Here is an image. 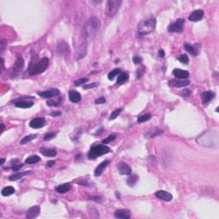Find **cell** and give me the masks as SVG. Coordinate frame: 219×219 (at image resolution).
Wrapping results in <instances>:
<instances>
[{
    "label": "cell",
    "instance_id": "83f0119b",
    "mask_svg": "<svg viewBox=\"0 0 219 219\" xmlns=\"http://www.w3.org/2000/svg\"><path fill=\"white\" fill-rule=\"evenodd\" d=\"M127 80H128V75H127V73H124V72H122L120 75H118V78H117V81H116V83L117 84H123V83H125L126 81H127Z\"/></svg>",
    "mask_w": 219,
    "mask_h": 219
},
{
    "label": "cell",
    "instance_id": "f546056e",
    "mask_svg": "<svg viewBox=\"0 0 219 219\" xmlns=\"http://www.w3.org/2000/svg\"><path fill=\"white\" fill-rule=\"evenodd\" d=\"M40 157L39 156L34 155L30 156L28 158H26L25 163H28V164H34V163H36L40 162Z\"/></svg>",
    "mask_w": 219,
    "mask_h": 219
},
{
    "label": "cell",
    "instance_id": "cb8c5ba5",
    "mask_svg": "<svg viewBox=\"0 0 219 219\" xmlns=\"http://www.w3.org/2000/svg\"><path fill=\"white\" fill-rule=\"evenodd\" d=\"M71 189V185L70 183L61 184L56 188V192L58 193H65Z\"/></svg>",
    "mask_w": 219,
    "mask_h": 219
},
{
    "label": "cell",
    "instance_id": "30bf717a",
    "mask_svg": "<svg viewBox=\"0 0 219 219\" xmlns=\"http://www.w3.org/2000/svg\"><path fill=\"white\" fill-rule=\"evenodd\" d=\"M38 94L43 97V98H45V99H51V98H53V97H57L60 94V91L57 89V88H51L49 90H46V91H44V92H39Z\"/></svg>",
    "mask_w": 219,
    "mask_h": 219
},
{
    "label": "cell",
    "instance_id": "7bdbcfd3",
    "mask_svg": "<svg viewBox=\"0 0 219 219\" xmlns=\"http://www.w3.org/2000/svg\"><path fill=\"white\" fill-rule=\"evenodd\" d=\"M191 93H192V92H191L189 89H183V90L181 92L180 95H181L182 97H188V96H190Z\"/></svg>",
    "mask_w": 219,
    "mask_h": 219
},
{
    "label": "cell",
    "instance_id": "60d3db41",
    "mask_svg": "<svg viewBox=\"0 0 219 219\" xmlns=\"http://www.w3.org/2000/svg\"><path fill=\"white\" fill-rule=\"evenodd\" d=\"M133 62H134V64H141L143 62V58L139 55H135L133 57Z\"/></svg>",
    "mask_w": 219,
    "mask_h": 219
},
{
    "label": "cell",
    "instance_id": "7a4b0ae2",
    "mask_svg": "<svg viewBox=\"0 0 219 219\" xmlns=\"http://www.w3.org/2000/svg\"><path fill=\"white\" fill-rule=\"evenodd\" d=\"M49 66V58L42 57L41 59L38 60L37 56L34 57L31 59V62L29 64V73L31 75L41 74L44 71L46 70V69Z\"/></svg>",
    "mask_w": 219,
    "mask_h": 219
},
{
    "label": "cell",
    "instance_id": "8d00e7d4",
    "mask_svg": "<svg viewBox=\"0 0 219 219\" xmlns=\"http://www.w3.org/2000/svg\"><path fill=\"white\" fill-rule=\"evenodd\" d=\"M145 71H146L145 67L142 66L141 68H139V69L136 70V77H137V79H141V78L142 77V75H144Z\"/></svg>",
    "mask_w": 219,
    "mask_h": 219
},
{
    "label": "cell",
    "instance_id": "3957f363",
    "mask_svg": "<svg viewBox=\"0 0 219 219\" xmlns=\"http://www.w3.org/2000/svg\"><path fill=\"white\" fill-rule=\"evenodd\" d=\"M101 23L97 16H92L86 22L83 28V35L86 40L92 39L96 35L97 32L100 29Z\"/></svg>",
    "mask_w": 219,
    "mask_h": 219
},
{
    "label": "cell",
    "instance_id": "c3c4849f",
    "mask_svg": "<svg viewBox=\"0 0 219 219\" xmlns=\"http://www.w3.org/2000/svg\"><path fill=\"white\" fill-rule=\"evenodd\" d=\"M61 115H62V113H61L60 111H54V112H51V116H54V117H55V116H61Z\"/></svg>",
    "mask_w": 219,
    "mask_h": 219
},
{
    "label": "cell",
    "instance_id": "f35d334b",
    "mask_svg": "<svg viewBox=\"0 0 219 219\" xmlns=\"http://www.w3.org/2000/svg\"><path fill=\"white\" fill-rule=\"evenodd\" d=\"M179 61H180L182 64H188V62H189V58H188V57L186 54H182L181 57H179Z\"/></svg>",
    "mask_w": 219,
    "mask_h": 219
},
{
    "label": "cell",
    "instance_id": "5bb4252c",
    "mask_svg": "<svg viewBox=\"0 0 219 219\" xmlns=\"http://www.w3.org/2000/svg\"><path fill=\"white\" fill-rule=\"evenodd\" d=\"M45 125V119L44 117H37L30 122L29 126L33 128H40Z\"/></svg>",
    "mask_w": 219,
    "mask_h": 219
},
{
    "label": "cell",
    "instance_id": "277c9868",
    "mask_svg": "<svg viewBox=\"0 0 219 219\" xmlns=\"http://www.w3.org/2000/svg\"><path fill=\"white\" fill-rule=\"evenodd\" d=\"M156 21L155 17L151 16L145 20L141 21L139 23L138 26V34L140 36H145L149 34L152 31H154L156 28Z\"/></svg>",
    "mask_w": 219,
    "mask_h": 219
},
{
    "label": "cell",
    "instance_id": "1f68e13d",
    "mask_svg": "<svg viewBox=\"0 0 219 219\" xmlns=\"http://www.w3.org/2000/svg\"><path fill=\"white\" fill-rule=\"evenodd\" d=\"M36 137H37V134H30V135H28V136H25V137L21 140V141H20V144H21V145H25V144H27L28 142L31 141H33L34 139H35Z\"/></svg>",
    "mask_w": 219,
    "mask_h": 219
},
{
    "label": "cell",
    "instance_id": "2e32d148",
    "mask_svg": "<svg viewBox=\"0 0 219 219\" xmlns=\"http://www.w3.org/2000/svg\"><path fill=\"white\" fill-rule=\"evenodd\" d=\"M203 17H204V11L202 10H194L193 13H191L190 15L188 16V20L196 22V21H200Z\"/></svg>",
    "mask_w": 219,
    "mask_h": 219
},
{
    "label": "cell",
    "instance_id": "4fadbf2b",
    "mask_svg": "<svg viewBox=\"0 0 219 219\" xmlns=\"http://www.w3.org/2000/svg\"><path fill=\"white\" fill-rule=\"evenodd\" d=\"M155 196L157 198H159L161 200H164V201H170L173 198V196L171 193L163 190L157 191L155 193Z\"/></svg>",
    "mask_w": 219,
    "mask_h": 219
},
{
    "label": "cell",
    "instance_id": "d590c367",
    "mask_svg": "<svg viewBox=\"0 0 219 219\" xmlns=\"http://www.w3.org/2000/svg\"><path fill=\"white\" fill-rule=\"evenodd\" d=\"M87 81H88L87 78H81V79H79V80L75 81V86H80L85 84L86 82H87Z\"/></svg>",
    "mask_w": 219,
    "mask_h": 219
},
{
    "label": "cell",
    "instance_id": "44dd1931",
    "mask_svg": "<svg viewBox=\"0 0 219 219\" xmlns=\"http://www.w3.org/2000/svg\"><path fill=\"white\" fill-rule=\"evenodd\" d=\"M69 98H70V100L73 103H78L81 100V96L80 92H78L75 90H70L69 92Z\"/></svg>",
    "mask_w": 219,
    "mask_h": 219
},
{
    "label": "cell",
    "instance_id": "74e56055",
    "mask_svg": "<svg viewBox=\"0 0 219 219\" xmlns=\"http://www.w3.org/2000/svg\"><path fill=\"white\" fill-rule=\"evenodd\" d=\"M121 111H122V109H116V110H115L113 112L111 113V116H110V120H114V119H116L118 116H119V114L121 113Z\"/></svg>",
    "mask_w": 219,
    "mask_h": 219
},
{
    "label": "cell",
    "instance_id": "11a10c76",
    "mask_svg": "<svg viewBox=\"0 0 219 219\" xmlns=\"http://www.w3.org/2000/svg\"><path fill=\"white\" fill-rule=\"evenodd\" d=\"M4 162H5V159H4V158H2V163H1V164L3 165V164L4 163Z\"/></svg>",
    "mask_w": 219,
    "mask_h": 219
},
{
    "label": "cell",
    "instance_id": "ac0fdd59",
    "mask_svg": "<svg viewBox=\"0 0 219 219\" xmlns=\"http://www.w3.org/2000/svg\"><path fill=\"white\" fill-rule=\"evenodd\" d=\"M114 216L116 218L121 219H128L131 218V212L127 209H122V210H118L115 212Z\"/></svg>",
    "mask_w": 219,
    "mask_h": 219
},
{
    "label": "cell",
    "instance_id": "7402d4cb",
    "mask_svg": "<svg viewBox=\"0 0 219 219\" xmlns=\"http://www.w3.org/2000/svg\"><path fill=\"white\" fill-rule=\"evenodd\" d=\"M109 161L108 160H105V161H103V162L101 163H99V165H98V167L95 169L94 170V176L95 177H99V176H101V174L103 173V171L105 169V167L109 164Z\"/></svg>",
    "mask_w": 219,
    "mask_h": 219
},
{
    "label": "cell",
    "instance_id": "4dcf8cb0",
    "mask_svg": "<svg viewBox=\"0 0 219 219\" xmlns=\"http://www.w3.org/2000/svg\"><path fill=\"white\" fill-rule=\"evenodd\" d=\"M15 193V188L13 187H6L2 190V195L3 196H10Z\"/></svg>",
    "mask_w": 219,
    "mask_h": 219
},
{
    "label": "cell",
    "instance_id": "f6af8a7d",
    "mask_svg": "<svg viewBox=\"0 0 219 219\" xmlns=\"http://www.w3.org/2000/svg\"><path fill=\"white\" fill-rule=\"evenodd\" d=\"M104 103H105V98H103V97H101V98H99V99H96V100H95V104H97V105H99V104H104Z\"/></svg>",
    "mask_w": 219,
    "mask_h": 219
},
{
    "label": "cell",
    "instance_id": "6da1fadb",
    "mask_svg": "<svg viewBox=\"0 0 219 219\" xmlns=\"http://www.w3.org/2000/svg\"><path fill=\"white\" fill-rule=\"evenodd\" d=\"M218 133L215 130H209L199 135L196 141L198 145L205 147H218Z\"/></svg>",
    "mask_w": 219,
    "mask_h": 219
},
{
    "label": "cell",
    "instance_id": "603a6c76",
    "mask_svg": "<svg viewBox=\"0 0 219 219\" xmlns=\"http://www.w3.org/2000/svg\"><path fill=\"white\" fill-rule=\"evenodd\" d=\"M214 97H215V93L210 92V91H206V92L201 93V99H202V101L204 104L209 103L212 99H214Z\"/></svg>",
    "mask_w": 219,
    "mask_h": 219
},
{
    "label": "cell",
    "instance_id": "d4e9b609",
    "mask_svg": "<svg viewBox=\"0 0 219 219\" xmlns=\"http://www.w3.org/2000/svg\"><path fill=\"white\" fill-rule=\"evenodd\" d=\"M40 153L45 157H55L57 155V151L54 149H47V148H41L40 150Z\"/></svg>",
    "mask_w": 219,
    "mask_h": 219
},
{
    "label": "cell",
    "instance_id": "d6a6232c",
    "mask_svg": "<svg viewBox=\"0 0 219 219\" xmlns=\"http://www.w3.org/2000/svg\"><path fill=\"white\" fill-rule=\"evenodd\" d=\"M121 73H122V70H121L120 69H115V70H113L111 71V72L109 73L108 78H109L111 81H112L114 78L116 77V75H119Z\"/></svg>",
    "mask_w": 219,
    "mask_h": 219
},
{
    "label": "cell",
    "instance_id": "7dc6e473",
    "mask_svg": "<svg viewBox=\"0 0 219 219\" xmlns=\"http://www.w3.org/2000/svg\"><path fill=\"white\" fill-rule=\"evenodd\" d=\"M75 182H77L78 184H80V185H81V186H82V185H83V186H88V183H87L86 181H84V180H83V181H79V180H78V181H76Z\"/></svg>",
    "mask_w": 219,
    "mask_h": 219
},
{
    "label": "cell",
    "instance_id": "5b68a950",
    "mask_svg": "<svg viewBox=\"0 0 219 219\" xmlns=\"http://www.w3.org/2000/svg\"><path fill=\"white\" fill-rule=\"evenodd\" d=\"M111 152V149L109 146L105 145H97L91 147L89 152L87 153V157L89 159H95L98 157L105 155L106 153H109Z\"/></svg>",
    "mask_w": 219,
    "mask_h": 219
},
{
    "label": "cell",
    "instance_id": "8fae6325",
    "mask_svg": "<svg viewBox=\"0 0 219 219\" xmlns=\"http://www.w3.org/2000/svg\"><path fill=\"white\" fill-rule=\"evenodd\" d=\"M86 48H87V45H86V43H81L75 51V57L76 59H81L85 57L86 54Z\"/></svg>",
    "mask_w": 219,
    "mask_h": 219
},
{
    "label": "cell",
    "instance_id": "f5cc1de1",
    "mask_svg": "<svg viewBox=\"0 0 219 219\" xmlns=\"http://www.w3.org/2000/svg\"><path fill=\"white\" fill-rule=\"evenodd\" d=\"M4 70V58H2V71Z\"/></svg>",
    "mask_w": 219,
    "mask_h": 219
},
{
    "label": "cell",
    "instance_id": "e0dca14e",
    "mask_svg": "<svg viewBox=\"0 0 219 219\" xmlns=\"http://www.w3.org/2000/svg\"><path fill=\"white\" fill-rule=\"evenodd\" d=\"M199 45L196 44L194 45H191L188 43H185L184 44V49L186 50L188 52H189L190 54L193 55V56H197L199 52V48H198Z\"/></svg>",
    "mask_w": 219,
    "mask_h": 219
},
{
    "label": "cell",
    "instance_id": "484cf974",
    "mask_svg": "<svg viewBox=\"0 0 219 219\" xmlns=\"http://www.w3.org/2000/svg\"><path fill=\"white\" fill-rule=\"evenodd\" d=\"M31 173V171H25V172H18V173H16V174H14V175H12V176H10V177H9V180L10 181H11V182H13V181H17V180H19V179H21L22 177H24V176H27V175H29Z\"/></svg>",
    "mask_w": 219,
    "mask_h": 219
},
{
    "label": "cell",
    "instance_id": "ffe728a7",
    "mask_svg": "<svg viewBox=\"0 0 219 219\" xmlns=\"http://www.w3.org/2000/svg\"><path fill=\"white\" fill-rule=\"evenodd\" d=\"M173 75L178 79H181V80H185L187 78H188L189 76V73L188 71L183 70H180V69H175L173 70Z\"/></svg>",
    "mask_w": 219,
    "mask_h": 219
},
{
    "label": "cell",
    "instance_id": "e575fe53",
    "mask_svg": "<svg viewBox=\"0 0 219 219\" xmlns=\"http://www.w3.org/2000/svg\"><path fill=\"white\" fill-rule=\"evenodd\" d=\"M116 136H117V134H111V135H109L106 139H105V140L103 141V144H107V143H109V142L113 141L116 138Z\"/></svg>",
    "mask_w": 219,
    "mask_h": 219
},
{
    "label": "cell",
    "instance_id": "f907efd6",
    "mask_svg": "<svg viewBox=\"0 0 219 219\" xmlns=\"http://www.w3.org/2000/svg\"><path fill=\"white\" fill-rule=\"evenodd\" d=\"M4 44H7V41H6V40H4L1 41V49H2V51L4 50V47H5V45H4Z\"/></svg>",
    "mask_w": 219,
    "mask_h": 219
},
{
    "label": "cell",
    "instance_id": "52a82bcc",
    "mask_svg": "<svg viewBox=\"0 0 219 219\" xmlns=\"http://www.w3.org/2000/svg\"><path fill=\"white\" fill-rule=\"evenodd\" d=\"M24 67V60L21 56H18L16 58V61L15 62L14 66L11 70V77H16L22 70Z\"/></svg>",
    "mask_w": 219,
    "mask_h": 219
},
{
    "label": "cell",
    "instance_id": "ee69618b",
    "mask_svg": "<svg viewBox=\"0 0 219 219\" xmlns=\"http://www.w3.org/2000/svg\"><path fill=\"white\" fill-rule=\"evenodd\" d=\"M98 86V83H96V82H93L92 84H87V85H84L83 86V88L84 89H90V88H92V87H94V86Z\"/></svg>",
    "mask_w": 219,
    "mask_h": 219
},
{
    "label": "cell",
    "instance_id": "8992f818",
    "mask_svg": "<svg viewBox=\"0 0 219 219\" xmlns=\"http://www.w3.org/2000/svg\"><path fill=\"white\" fill-rule=\"evenodd\" d=\"M57 52L64 57H67L70 54V47L68 45V43L65 42L64 40L59 41L57 45Z\"/></svg>",
    "mask_w": 219,
    "mask_h": 219
},
{
    "label": "cell",
    "instance_id": "d6986e66",
    "mask_svg": "<svg viewBox=\"0 0 219 219\" xmlns=\"http://www.w3.org/2000/svg\"><path fill=\"white\" fill-rule=\"evenodd\" d=\"M40 212V206H38V205L32 206L31 208H29V211L27 212V218L29 219L35 218H37L39 216Z\"/></svg>",
    "mask_w": 219,
    "mask_h": 219
},
{
    "label": "cell",
    "instance_id": "f1b7e54d",
    "mask_svg": "<svg viewBox=\"0 0 219 219\" xmlns=\"http://www.w3.org/2000/svg\"><path fill=\"white\" fill-rule=\"evenodd\" d=\"M138 179H139V177H138L137 175H130L129 177H127V184L130 187H133L138 182Z\"/></svg>",
    "mask_w": 219,
    "mask_h": 219
},
{
    "label": "cell",
    "instance_id": "4316f807",
    "mask_svg": "<svg viewBox=\"0 0 219 219\" xmlns=\"http://www.w3.org/2000/svg\"><path fill=\"white\" fill-rule=\"evenodd\" d=\"M15 105L16 107H19V108H23V109H28V108H30L32 106L34 105V103L32 102H29V101H23V100H21V101H17L15 103Z\"/></svg>",
    "mask_w": 219,
    "mask_h": 219
},
{
    "label": "cell",
    "instance_id": "b9f144b4",
    "mask_svg": "<svg viewBox=\"0 0 219 219\" xmlns=\"http://www.w3.org/2000/svg\"><path fill=\"white\" fill-rule=\"evenodd\" d=\"M61 104H62L61 100H58V101L48 100V101H47V105L49 106H59Z\"/></svg>",
    "mask_w": 219,
    "mask_h": 219
},
{
    "label": "cell",
    "instance_id": "ab89813d",
    "mask_svg": "<svg viewBox=\"0 0 219 219\" xmlns=\"http://www.w3.org/2000/svg\"><path fill=\"white\" fill-rule=\"evenodd\" d=\"M55 136H56V134H55V133H48V134H45V136H44V141H51V140H52Z\"/></svg>",
    "mask_w": 219,
    "mask_h": 219
},
{
    "label": "cell",
    "instance_id": "836d02e7",
    "mask_svg": "<svg viewBox=\"0 0 219 219\" xmlns=\"http://www.w3.org/2000/svg\"><path fill=\"white\" fill-rule=\"evenodd\" d=\"M152 118V115L151 114H145V115H141L138 117V122L141 123V122H147Z\"/></svg>",
    "mask_w": 219,
    "mask_h": 219
},
{
    "label": "cell",
    "instance_id": "816d5d0a",
    "mask_svg": "<svg viewBox=\"0 0 219 219\" xmlns=\"http://www.w3.org/2000/svg\"><path fill=\"white\" fill-rule=\"evenodd\" d=\"M158 53H159L160 57H164V56H165V52H164V51H163V50H159Z\"/></svg>",
    "mask_w": 219,
    "mask_h": 219
},
{
    "label": "cell",
    "instance_id": "9c48e42d",
    "mask_svg": "<svg viewBox=\"0 0 219 219\" xmlns=\"http://www.w3.org/2000/svg\"><path fill=\"white\" fill-rule=\"evenodd\" d=\"M183 19H178L176 22L170 24L168 27V31L171 33H182L183 31V25H184Z\"/></svg>",
    "mask_w": 219,
    "mask_h": 219
},
{
    "label": "cell",
    "instance_id": "db71d44e",
    "mask_svg": "<svg viewBox=\"0 0 219 219\" xmlns=\"http://www.w3.org/2000/svg\"><path fill=\"white\" fill-rule=\"evenodd\" d=\"M1 125H2V131H1V132L3 133L4 130V123H1Z\"/></svg>",
    "mask_w": 219,
    "mask_h": 219
},
{
    "label": "cell",
    "instance_id": "ba28073f",
    "mask_svg": "<svg viewBox=\"0 0 219 219\" xmlns=\"http://www.w3.org/2000/svg\"><path fill=\"white\" fill-rule=\"evenodd\" d=\"M121 4H122L121 0H110V1L107 2L109 16L112 17V16H114L116 14V12L119 10Z\"/></svg>",
    "mask_w": 219,
    "mask_h": 219
},
{
    "label": "cell",
    "instance_id": "7c38bea8",
    "mask_svg": "<svg viewBox=\"0 0 219 219\" xmlns=\"http://www.w3.org/2000/svg\"><path fill=\"white\" fill-rule=\"evenodd\" d=\"M190 84L189 81H185L181 79H174L169 81V86L173 87H185Z\"/></svg>",
    "mask_w": 219,
    "mask_h": 219
},
{
    "label": "cell",
    "instance_id": "681fc988",
    "mask_svg": "<svg viewBox=\"0 0 219 219\" xmlns=\"http://www.w3.org/2000/svg\"><path fill=\"white\" fill-rule=\"evenodd\" d=\"M55 163H56V162H55L54 160H51V161H49V162L46 163V166H47V167H51V166H53Z\"/></svg>",
    "mask_w": 219,
    "mask_h": 219
},
{
    "label": "cell",
    "instance_id": "9a60e30c",
    "mask_svg": "<svg viewBox=\"0 0 219 219\" xmlns=\"http://www.w3.org/2000/svg\"><path fill=\"white\" fill-rule=\"evenodd\" d=\"M117 169L121 175H130L132 172V169L131 167L127 164L126 163L121 162L118 163L117 165Z\"/></svg>",
    "mask_w": 219,
    "mask_h": 219
},
{
    "label": "cell",
    "instance_id": "bcb514c9",
    "mask_svg": "<svg viewBox=\"0 0 219 219\" xmlns=\"http://www.w3.org/2000/svg\"><path fill=\"white\" fill-rule=\"evenodd\" d=\"M22 166H23V164H22V163H21V164H18V165H15V166L14 165V166L12 167V170H14V171H18V170H20Z\"/></svg>",
    "mask_w": 219,
    "mask_h": 219
}]
</instances>
